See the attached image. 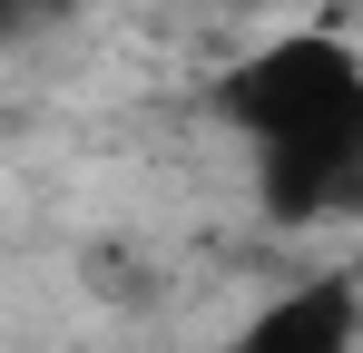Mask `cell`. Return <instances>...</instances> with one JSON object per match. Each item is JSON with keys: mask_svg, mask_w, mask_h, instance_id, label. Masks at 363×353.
Returning <instances> with one entry per match:
<instances>
[{"mask_svg": "<svg viewBox=\"0 0 363 353\" xmlns=\"http://www.w3.org/2000/svg\"><path fill=\"white\" fill-rule=\"evenodd\" d=\"M216 118L255 147L265 216H344L363 176V59L344 30H285L216 79Z\"/></svg>", "mask_w": 363, "mask_h": 353, "instance_id": "6da1fadb", "label": "cell"}, {"mask_svg": "<svg viewBox=\"0 0 363 353\" xmlns=\"http://www.w3.org/2000/svg\"><path fill=\"white\" fill-rule=\"evenodd\" d=\"M226 353H363V285H354V265H324V275H295L285 294H265L236 324Z\"/></svg>", "mask_w": 363, "mask_h": 353, "instance_id": "7a4b0ae2", "label": "cell"}, {"mask_svg": "<svg viewBox=\"0 0 363 353\" xmlns=\"http://www.w3.org/2000/svg\"><path fill=\"white\" fill-rule=\"evenodd\" d=\"M69 10H79V0H0V40H10V30H40V20H69Z\"/></svg>", "mask_w": 363, "mask_h": 353, "instance_id": "3957f363", "label": "cell"}]
</instances>
